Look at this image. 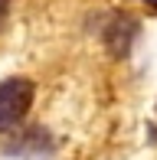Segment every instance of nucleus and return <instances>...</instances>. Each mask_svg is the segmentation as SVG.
<instances>
[{
    "label": "nucleus",
    "instance_id": "f257e3e1",
    "mask_svg": "<svg viewBox=\"0 0 157 160\" xmlns=\"http://www.w3.org/2000/svg\"><path fill=\"white\" fill-rule=\"evenodd\" d=\"M33 101V85L26 78H10V82H0V131L13 128L26 111H30Z\"/></svg>",
    "mask_w": 157,
    "mask_h": 160
},
{
    "label": "nucleus",
    "instance_id": "f03ea898",
    "mask_svg": "<svg viewBox=\"0 0 157 160\" xmlns=\"http://www.w3.org/2000/svg\"><path fill=\"white\" fill-rule=\"evenodd\" d=\"M7 10H10V0H0V26H3V20H7Z\"/></svg>",
    "mask_w": 157,
    "mask_h": 160
}]
</instances>
